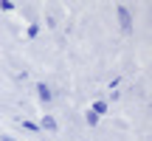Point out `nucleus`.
I'll return each mask as SVG.
<instances>
[{
	"instance_id": "nucleus-1",
	"label": "nucleus",
	"mask_w": 152,
	"mask_h": 141,
	"mask_svg": "<svg viewBox=\"0 0 152 141\" xmlns=\"http://www.w3.org/2000/svg\"><path fill=\"white\" fill-rule=\"evenodd\" d=\"M118 20H121V28H124V31H130V9H127V6H118Z\"/></svg>"
},
{
	"instance_id": "nucleus-2",
	"label": "nucleus",
	"mask_w": 152,
	"mask_h": 141,
	"mask_svg": "<svg viewBox=\"0 0 152 141\" xmlns=\"http://www.w3.org/2000/svg\"><path fill=\"white\" fill-rule=\"evenodd\" d=\"M56 127H59V124H56V119H54V116H42V121H39V130H48V133H54Z\"/></svg>"
},
{
	"instance_id": "nucleus-3",
	"label": "nucleus",
	"mask_w": 152,
	"mask_h": 141,
	"mask_svg": "<svg viewBox=\"0 0 152 141\" xmlns=\"http://www.w3.org/2000/svg\"><path fill=\"white\" fill-rule=\"evenodd\" d=\"M37 93H39L42 102H51V99H54V93H51V87L45 85V82H39V85H37Z\"/></svg>"
},
{
	"instance_id": "nucleus-4",
	"label": "nucleus",
	"mask_w": 152,
	"mask_h": 141,
	"mask_svg": "<svg viewBox=\"0 0 152 141\" xmlns=\"http://www.w3.org/2000/svg\"><path fill=\"white\" fill-rule=\"evenodd\" d=\"M90 110H93V113L99 116V119H102V116H104V113L110 110V104H107V102H93V107H90Z\"/></svg>"
},
{
	"instance_id": "nucleus-5",
	"label": "nucleus",
	"mask_w": 152,
	"mask_h": 141,
	"mask_svg": "<svg viewBox=\"0 0 152 141\" xmlns=\"http://www.w3.org/2000/svg\"><path fill=\"white\" fill-rule=\"evenodd\" d=\"M20 127H23V130H28V133H39V124H37V121H20Z\"/></svg>"
},
{
	"instance_id": "nucleus-6",
	"label": "nucleus",
	"mask_w": 152,
	"mask_h": 141,
	"mask_svg": "<svg viewBox=\"0 0 152 141\" xmlns=\"http://www.w3.org/2000/svg\"><path fill=\"white\" fill-rule=\"evenodd\" d=\"M85 119H87V124H90V127H96V124H99V116L93 113V110H87V116H85Z\"/></svg>"
},
{
	"instance_id": "nucleus-7",
	"label": "nucleus",
	"mask_w": 152,
	"mask_h": 141,
	"mask_svg": "<svg viewBox=\"0 0 152 141\" xmlns=\"http://www.w3.org/2000/svg\"><path fill=\"white\" fill-rule=\"evenodd\" d=\"M28 37H39V26H37V23H31V26H28Z\"/></svg>"
},
{
	"instance_id": "nucleus-8",
	"label": "nucleus",
	"mask_w": 152,
	"mask_h": 141,
	"mask_svg": "<svg viewBox=\"0 0 152 141\" xmlns=\"http://www.w3.org/2000/svg\"><path fill=\"white\" fill-rule=\"evenodd\" d=\"M0 9L3 11H14V3H11V0H0Z\"/></svg>"
},
{
	"instance_id": "nucleus-9",
	"label": "nucleus",
	"mask_w": 152,
	"mask_h": 141,
	"mask_svg": "<svg viewBox=\"0 0 152 141\" xmlns=\"http://www.w3.org/2000/svg\"><path fill=\"white\" fill-rule=\"evenodd\" d=\"M0 141H14V138H11V136H0Z\"/></svg>"
}]
</instances>
